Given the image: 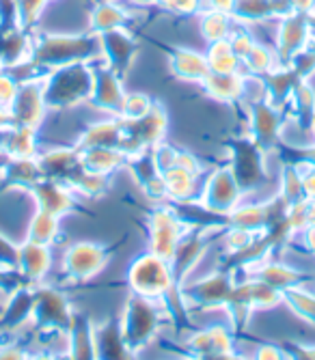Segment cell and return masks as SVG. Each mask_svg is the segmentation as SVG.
Masks as SVG:
<instances>
[]
</instances>
